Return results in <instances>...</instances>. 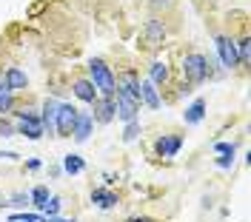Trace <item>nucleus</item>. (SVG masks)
<instances>
[{
    "label": "nucleus",
    "instance_id": "nucleus-5",
    "mask_svg": "<svg viewBox=\"0 0 251 222\" xmlns=\"http://www.w3.org/2000/svg\"><path fill=\"white\" fill-rule=\"evenodd\" d=\"M92 106H94V117L92 120H97V123H111L114 114H117V103H114V97H97Z\"/></svg>",
    "mask_w": 251,
    "mask_h": 222
},
{
    "label": "nucleus",
    "instance_id": "nucleus-6",
    "mask_svg": "<svg viewBox=\"0 0 251 222\" xmlns=\"http://www.w3.org/2000/svg\"><path fill=\"white\" fill-rule=\"evenodd\" d=\"M180 148H183V137H180V134H163L154 143V151L160 157H177Z\"/></svg>",
    "mask_w": 251,
    "mask_h": 222
},
{
    "label": "nucleus",
    "instance_id": "nucleus-21",
    "mask_svg": "<svg viewBox=\"0 0 251 222\" xmlns=\"http://www.w3.org/2000/svg\"><path fill=\"white\" fill-rule=\"evenodd\" d=\"M29 200H31L37 208H43V205H46V200H49V188H46V185H37V188L29 194Z\"/></svg>",
    "mask_w": 251,
    "mask_h": 222
},
{
    "label": "nucleus",
    "instance_id": "nucleus-12",
    "mask_svg": "<svg viewBox=\"0 0 251 222\" xmlns=\"http://www.w3.org/2000/svg\"><path fill=\"white\" fill-rule=\"evenodd\" d=\"M203 117H205V100L203 97H197V100L186 109L183 120H186V126H197V123H203Z\"/></svg>",
    "mask_w": 251,
    "mask_h": 222
},
{
    "label": "nucleus",
    "instance_id": "nucleus-14",
    "mask_svg": "<svg viewBox=\"0 0 251 222\" xmlns=\"http://www.w3.org/2000/svg\"><path fill=\"white\" fill-rule=\"evenodd\" d=\"M92 202L97 208H103V211H106V208L117 205V194H114V191H109V188H94L92 191Z\"/></svg>",
    "mask_w": 251,
    "mask_h": 222
},
{
    "label": "nucleus",
    "instance_id": "nucleus-3",
    "mask_svg": "<svg viewBox=\"0 0 251 222\" xmlns=\"http://www.w3.org/2000/svg\"><path fill=\"white\" fill-rule=\"evenodd\" d=\"M77 114L80 111L75 109V106H69V103L57 106V120H54V131H57V137H72V128H75Z\"/></svg>",
    "mask_w": 251,
    "mask_h": 222
},
{
    "label": "nucleus",
    "instance_id": "nucleus-1",
    "mask_svg": "<svg viewBox=\"0 0 251 222\" xmlns=\"http://www.w3.org/2000/svg\"><path fill=\"white\" fill-rule=\"evenodd\" d=\"M89 74H92V83L94 89L100 91L103 97H114V91H117V80H114V74H111V68L100 57H92L89 60Z\"/></svg>",
    "mask_w": 251,
    "mask_h": 222
},
{
    "label": "nucleus",
    "instance_id": "nucleus-27",
    "mask_svg": "<svg viewBox=\"0 0 251 222\" xmlns=\"http://www.w3.org/2000/svg\"><path fill=\"white\" fill-rule=\"evenodd\" d=\"M12 134H15V126L6 123V120H0V137H12Z\"/></svg>",
    "mask_w": 251,
    "mask_h": 222
},
{
    "label": "nucleus",
    "instance_id": "nucleus-11",
    "mask_svg": "<svg viewBox=\"0 0 251 222\" xmlns=\"http://www.w3.org/2000/svg\"><path fill=\"white\" fill-rule=\"evenodd\" d=\"M3 83H6V89H9V91H20V89H26V86H29V77H26L17 66H12V68H6V80H3Z\"/></svg>",
    "mask_w": 251,
    "mask_h": 222
},
{
    "label": "nucleus",
    "instance_id": "nucleus-4",
    "mask_svg": "<svg viewBox=\"0 0 251 222\" xmlns=\"http://www.w3.org/2000/svg\"><path fill=\"white\" fill-rule=\"evenodd\" d=\"M17 131H20V134H26L29 140H40V137H43V123H40V117H37V114H31V111H20Z\"/></svg>",
    "mask_w": 251,
    "mask_h": 222
},
{
    "label": "nucleus",
    "instance_id": "nucleus-13",
    "mask_svg": "<svg viewBox=\"0 0 251 222\" xmlns=\"http://www.w3.org/2000/svg\"><path fill=\"white\" fill-rule=\"evenodd\" d=\"M140 103H146L149 109H160V94H157V86L151 80L140 83Z\"/></svg>",
    "mask_w": 251,
    "mask_h": 222
},
{
    "label": "nucleus",
    "instance_id": "nucleus-9",
    "mask_svg": "<svg viewBox=\"0 0 251 222\" xmlns=\"http://www.w3.org/2000/svg\"><path fill=\"white\" fill-rule=\"evenodd\" d=\"M117 94H126V97L140 100V80H137L134 71H126L123 77L117 80Z\"/></svg>",
    "mask_w": 251,
    "mask_h": 222
},
{
    "label": "nucleus",
    "instance_id": "nucleus-19",
    "mask_svg": "<svg viewBox=\"0 0 251 222\" xmlns=\"http://www.w3.org/2000/svg\"><path fill=\"white\" fill-rule=\"evenodd\" d=\"M149 80L151 83H166L169 80V66H163V63H151V68H149Z\"/></svg>",
    "mask_w": 251,
    "mask_h": 222
},
{
    "label": "nucleus",
    "instance_id": "nucleus-25",
    "mask_svg": "<svg viewBox=\"0 0 251 222\" xmlns=\"http://www.w3.org/2000/svg\"><path fill=\"white\" fill-rule=\"evenodd\" d=\"M12 109V91L6 89V83H0V111Z\"/></svg>",
    "mask_w": 251,
    "mask_h": 222
},
{
    "label": "nucleus",
    "instance_id": "nucleus-28",
    "mask_svg": "<svg viewBox=\"0 0 251 222\" xmlns=\"http://www.w3.org/2000/svg\"><path fill=\"white\" fill-rule=\"evenodd\" d=\"M29 202V194H15L12 197V205H26Z\"/></svg>",
    "mask_w": 251,
    "mask_h": 222
},
{
    "label": "nucleus",
    "instance_id": "nucleus-33",
    "mask_svg": "<svg viewBox=\"0 0 251 222\" xmlns=\"http://www.w3.org/2000/svg\"><path fill=\"white\" fill-rule=\"evenodd\" d=\"M46 222H75V220H60V217H49Z\"/></svg>",
    "mask_w": 251,
    "mask_h": 222
},
{
    "label": "nucleus",
    "instance_id": "nucleus-18",
    "mask_svg": "<svg viewBox=\"0 0 251 222\" xmlns=\"http://www.w3.org/2000/svg\"><path fill=\"white\" fill-rule=\"evenodd\" d=\"M83 168H86V162H83L80 154H66V157H63V171H66V174H80Z\"/></svg>",
    "mask_w": 251,
    "mask_h": 222
},
{
    "label": "nucleus",
    "instance_id": "nucleus-8",
    "mask_svg": "<svg viewBox=\"0 0 251 222\" xmlns=\"http://www.w3.org/2000/svg\"><path fill=\"white\" fill-rule=\"evenodd\" d=\"M217 51H220V60L226 68H234L240 66V57H237V46L228 40V37H217Z\"/></svg>",
    "mask_w": 251,
    "mask_h": 222
},
{
    "label": "nucleus",
    "instance_id": "nucleus-30",
    "mask_svg": "<svg viewBox=\"0 0 251 222\" xmlns=\"http://www.w3.org/2000/svg\"><path fill=\"white\" fill-rule=\"evenodd\" d=\"M26 168H29V171H37V168H40V159H29Z\"/></svg>",
    "mask_w": 251,
    "mask_h": 222
},
{
    "label": "nucleus",
    "instance_id": "nucleus-22",
    "mask_svg": "<svg viewBox=\"0 0 251 222\" xmlns=\"http://www.w3.org/2000/svg\"><path fill=\"white\" fill-rule=\"evenodd\" d=\"M9 222H46L43 214H12Z\"/></svg>",
    "mask_w": 251,
    "mask_h": 222
},
{
    "label": "nucleus",
    "instance_id": "nucleus-10",
    "mask_svg": "<svg viewBox=\"0 0 251 222\" xmlns=\"http://www.w3.org/2000/svg\"><path fill=\"white\" fill-rule=\"evenodd\" d=\"M92 114H77V120H75V128H72V137L77 140V143H86L89 140V134H92Z\"/></svg>",
    "mask_w": 251,
    "mask_h": 222
},
{
    "label": "nucleus",
    "instance_id": "nucleus-15",
    "mask_svg": "<svg viewBox=\"0 0 251 222\" xmlns=\"http://www.w3.org/2000/svg\"><path fill=\"white\" fill-rule=\"evenodd\" d=\"M146 37H149V46L157 48L160 43H163V37H166L163 23H160V20H149V23H146Z\"/></svg>",
    "mask_w": 251,
    "mask_h": 222
},
{
    "label": "nucleus",
    "instance_id": "nucleus-2",
    "mask_svg": "<svg viewBox=\"0 0 251 222\" xmlns=\"http://www.w3.org/2000/svg\"><path fill=\"white\" fill-rule=\"evenodd\" d=\"M183 74H186L188 83H203V80L208 77V60H205L203 54H197V51L186 54V60H183Z\"/></svg>",
    "mask_w": 251,
    "mask_h": 222
},
{
    "label": "nucleus",
    "instance_id": "nucleus-20",
    "mask_svg": "<svg viewBox=\"0 0 251 222\" xmlns=\"http://www.w3.org/2000/svg\"><path fill=\"white\" fill-rule=\"evenodd\" d=\"M60 205H63V200L60 197H49L46 200V205H43V217H57V214H60Z\"/></svg>",
    "mask_w": 251,
    "mask_h": 222
},
{
    "label": "nucleus",
    "instance_id": "nucleus-16",
    "mask_svg": "<svg viewBox=\"0 0 251 222\" xmlns=\"http://www.w3.org/2000/svg\"><path fill=\"white\" fill-rule=\"evenodd\" d=\"M75 94H77V100H83V103H94V100H97V89H94L92 80H77V83H75Z\"/></svg>",
    "mask_w": 251,
    "mask_h": 222
},
{
    "label": "nucleus",
    "instance_id": "nucleus-32",
    "mask_svg": "<svg viewBox=\"0 0 251 222\" xmlns=\"http://www.w3.org/2000/svg\"><path fill=\"white\" fill-rule=\"evenodd\" d=\"M126 222H154L151 217H131V220H126Z\"/></svg>",
    "mask_w": 251,
    "mask_h": 222
},
{
    "label": "nucleus",
    "instance_id": "nucleus-17",
    "mask_svg": "<svg viewBox=\"0 0 251 222\" xmlns=\"http://www.w3.org/2000/svg\"><path fill=\"white\" fill-rule=\"evenodd\" d=\"M57 100H46L43 103V117H40V123H43V128H49V131H54V120H57Z\"/></svg>",
    "mask_w": 251,
    "mask_h": 222
},
{
    "label": "nucleus",
    "instance_id": "nucleus-29",
    "mask_svg": "<svg viewBox=\"0 0 251 222\" xmlns=\"http://www.w3.org/2000/svg\"><path fill=\"white\" fill-rule=\"evenodd\" d=\"M231 162H234V157H220L217 159V168H231Z\"/></svg>",
    "mask_w": 251,
    "mask_h": 222
},
{
    "label": "nucleus",
    "instance_id": "nucleus-7",
    "mask_svg": "<svg viewBox=\"0 0 251 222\" xmlns=\"http://www.w3.org/2000/svg\"><path fill=\"white\" fill-rule=\"evenodd\" d=\"M137 111H140V100L126 97V94H117V117H120V120H126V123L137 120Z\"/></svg>",
    "mask_w": 251,
    "mask_h": 222
},
{
    "label": "nucleus",
    "instance_id": "nucleus-24",
    "mask_svg": "<svg viewBox=\"0 0 251 222\" xmlns=\"http://www.w3.org/2000/svg\"><path fill=\"white\" fill-rule=\"evenodd\" d=\"M137 134H140V123H137V120H131V123H126V134H123V140H126V143H131V140H137Z\"/></svg>",
    "mask_w": 251,
    "mask_h": 222
},
{
    "label": "nucleus",
    "instance_id": "nucleus-26",
    "mask_svg": "<svg viewBox=\"0 0 251 222\" xmlns=\"http://www.w3.org/2000/svg\"><path fill=\"white\" fill-rule=\"evenodd\" d=\"M214 151H217V154H226V157H234L237 145L234 143H217V145H214Z\"/></svg>",
    "mask_w": 251,
    "mask_h": 222
},
{
    "label": "nucleus",
    "instance_id": "nucleus-23",
    "mask_svg": "<svg viewBox=\"0 0 251 222\" xmlns=\"http://www.w3.org/2000/svg\"><path fill=\"white\" fill-rule=\"evenodd\" d=\"M249 37H243V40H240V43H237V57H240V66H246L249 63Z\"/></svg>",
    "mask_w": 251,
    "mask_h": 222
},
{
    "label": "nucleus",
    "instance_id": "nucleus-31",
    "mask_svg": "<svg viewBox=\"0 0 251 222\" xmlns=\"http://www.w3.org/2000/svg\"><path fill=\"white\" fill-rule=\"evenodd\" d=\"M0 159H17L15 151H0Z\"/></svg>",
    "mask_w": 251,
    "mask_h": 222
}]
</instances>
